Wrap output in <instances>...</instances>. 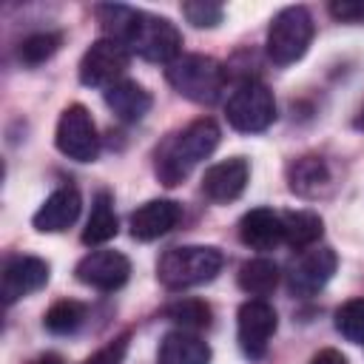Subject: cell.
<instances>
[{"label":"cell","mask_w":364,"mask_h":364,"mask_svg":"<svg viewBox=\"0 0 364 364\" xmlns=\"http://www.w3.org/2000/svg\"><path fill=\"white\" fill-rule=\"evenodd\" d=\"M228 122L242 134L267 131L276 119V100L273 91L259 80H245L225 105Z\"/></svg>","instance_id":"6"},{"label":"cell","mask_w":364,"mask_h":364,"mask_svg":"<svg viewBox=\"0 0 364 364\" xmlns=\"http://www.w3.org/2000/svg\"><path fill=\"white\" fill-rule=\"evenodd\" d=\"M119 230V222H117V213H114V199L108 191H100L94 196V205H91V216L85 222V230H82V242L85 245H105L108 239H114Z\"/></svg>","instance_id":"20"},{"label":"cell","mask_w":364,"mask_h":364,"mask_svg":"<svg viewBox=\"0 0 364 364\" xmlns=\"http://www.w3.org/2000/svg\"><path fill=\"white\" fill-rule=\"evenodd\" d=\"M125 353H128V336H119L111 344H105L102 350H97L91 358H85L82 364H122Z\"/></svg>","instance_id":"28"},{"label":"cell","mask_w":364,"mask_h":364,"mask_svg":"<svg viewBox=\"0 0 364 364\" xmlns=\"http://www.w3.org/2000/svg\"><path fill=\"white\" fill-rule=\"evenodd\" d=\"M355 128L364 131V105H361V111H358V117H355Z\"/></svg>","instance_id":"32"},{"label":"cell","mask_w":364,"mask_h":364,"mask_svg":"<svg viewBox=\"0 0 364 364\" xmlns=\"http://www.w3.org/2000/svg\"><path fill=\"white\" fill-rule=\"evenodd\" d=\"M34 364H65V361H63L60 355H54V353H48V355H40V358H37Z\"/></svg>","instance_id":"31"},{"label":"cell","mask_w":364,"mask_h":364,"mask_svg":"<svg viewBox=\"0 0 364 364\" xmlns=\"http://www.w3.org/2000/svg\"><path fill=\"white\" fill-rule=\"evenodd\" d=\"M105 105L114 111L117 119H122V122H139L151 111L154 100L134 80H119L111 88H105Z\"/></svg>","instance_id":"17"},{"label":"cell","mask_w":364,"mask_h":364,"mask_svg":"<svg viewBox=\"0 0 364 364\" xmlns=\"http://www.w3.org/2000/svg\"><path fill=\"white\" fill-rule=\"evenodd\" d=\"M48 262L37 259V256H17L6 264L3 270V284H0V293H3V301L6 304H14L17 299L46 287L48 282Z\"/></svg>","instance_id":"13"},{"label":"cell","mask_w":364,"mask_h":364,"mask_svg":"<svg viewBox=\"0 0 364 364\" xmlns=\"http://www.w3.org/2000/svg\"><path fill=\"white\" fill-rule=\"evenodd\" d=\"M313 40V17L304 6H287L282 9L267 28V57L276 65H290L304 57Z\"/></svg>","instance_id":"5"},{"label":"cell","mask_w":364,"mask_h":364,"mask_svg":"<svg viewBox=\"0 0 364 364\" xmlns=\"http://www.w3.org/2000/svg\"><path fill=\"white\" fill-rule=\"evenodd\" d=\"M74 276L94 290H119L131 276V262L119 250H91L77 262Z\"/></svg>","instance_id":"11"},{"label":"cell","mask_w":364,"mask_h":364,"mask_svg":"<svg viewBox=\"0 0 364 364\" xmlns=\"http://www.w3.org/2000/svg\"><path fill=\"white\" fill-rule=\"evenodd\" d=\"M219 136H222L219 125L208 117L193 119L182 131H173L156 148V156H154V171H156L159 182L168 188L185 182L191 176V171L216 151Z\"/></svg>","instance_id":"2"},{"label":"cell","mask_w":364,"mask_h":364,"mask_svg":"<svg viewBox=\"0 0 364 364\" xmlns=\"http://www.w3.org/2000/svg\"><path fill=\"white\" fill-rule=\"evenodd\" d=\"M80 208H82V199H80V191L77 188H57L40 205V210L34 213L31 222H34V228L40 233H60V230H65L68 225L77 222Z\"/></svg>","instance_id":"15"},{"label":"cell","mask_w":364,"mask_h":364,"mask_svg":"<svg viewBox=\"0 0 364 364\" xmlns=\"http://www.w3.org/2000/svg\"><path fill=\"white\" fill-rule=\"evenodd\" d=\"M330 14L341 23H364V3L338 0V3H330Z\"/></svg>","instance_id":"29"},{"label":"cell","mask_w":364,"mask_h":364,"mask_svg":"<svg viewBox=\"0 0 364 364\" xmlns=\"http://www.w3.org/2000/svg\"><path fill=\"white\" fill-rule=\"evenodd\" d=\"M210 347L188 330H173L159 344V364H208Z\"/></svg>","instance_id":"19"},{"label":"cell","mask_w":364,"mask_h":364,"mask_svg":"<svg viewBox=\"0 0 364 364\" xmlns=\"http://www.w3.org/2000/svg\"><path fill=\"white\" fill-rule=\"evenodd\" d=\"M162 316L168 318V321H173V324H179L182 330H205V327H210V318H213V313H210V304L208 301H202V299H176V301H171L165 310H162Z\"/></svg>","instance_id":"23"},{"label":"cell","mask_w":364,"mask_h":364,"mask_svg":"<svg viewBox=\"0 0 364 364\" xmlns=\"http://www.w3.org/2000/svg\"><path fill=\"white\" fill-rule=\"evenodd\" d=\"M179 216H182L179 202H173V199H151V202L139 205L131 213V236L139 239V242H154V239L171 233L176 228Z\"/></svg>","instance_id":"14"},{"label":"cell","mask_w":364,"mask_h":364,"mask_svg":"<svg viewBox=\"0 0 364 364\" xmlns=\"http://www.w3.org/2000/svg\"><path fill=\"white\" fill-rule=\"evenodd\" d=\"M128 54L131 51L122 43L108 37L91 43L80 60V82L91 88H111L114 82L122 80L128 68Z\"/></svg>","instance_id":"10"},{"label":"cell","mask_w":364,"mask_h":364,"mask_svg":"<svg viewBox=\"0 0 364 364\" xmlns=\"http://www.w3.org/2000/svg\"><path fill=\"white\" fill-rule=\"evenodd\" d=\"M82 321H85V304H80V301H74V299H63V301L51 304V307L46 310V316H43L46 330L54 333V336H68V333H74Z\"/></svg>","instance_id":"24"},{"label":"cell","mask_w":364,"mask_h":364,"mask_svg":"<svg viewBox=\"0 0 364 364\" xmlns=\"http://www.w3.org/2000/svg\"><path fill=\"white\" fill-rule=\"evenodd\" d=\"M168 82L185 100L199 105H213L225 88V68L208 54H182L165 68Z\"/></svg>","instance_id":"4"},{"label":"cell","mask_w":364,"mask_h":364,"mask_svg":"<svg viewBox=\"0 0 364 364\" xmlns=\"http://www.w3.org/2000/svg\"><path fill=\"white\" fill-rule=\"evenodd\" d=\"M60 46H63V34L60 31H34V34H28V37L20 40L17 57L26 65H40L48 57H54Z\"/></svg>","instance_id":"25"},{"label":"cell","mask_w":364,"mask_h":364,"mask_svg":"<svg viewBox=\"0 0 364 364\" xmlns=\"http://www.w3.org/2000/svg\"><path fill=\"white\" fill-rule=\"evenodd\" d=\"M338 267V256L333 247H307L299 253V259L290 262L287 267V290L299 299H310L316 296L336 273Z\"/></svg>","instance_id":"9"},{"label":"cell","mask_w":364,"mask_h":364,"mask_svg":"<svg viewBox=\"0 0 364 364\" xmlns=\"http://www.w3.org/2000/svg\"><path fill=\"white\" fill-rule=\"evenodd\" d=\"M336 330L350 344H364V296L350 299L336 310Z\"/></svg>","instance_id":"26"},{"label":"cell","mask_w":364,"mask_h":364,"mask_svg":"<svg viewBox=\"0 0 364 364\" xmlns=\"http://www.w3.org/2000/svg\"><path fill=\"white\" fill-rule=\"evenodd\" d=\"M236 282H239V287H242L247 296L264 299V296H270V293L276 290V284H279V267H276V262H270V259H264V256L247 259V262L239 267Z\"/></svg>","instance_id":"21"},{"label":"cell","mask_w":364,"mask_h":364,"mask_svg":"<svg viewBox=\"0 0 364 364\" xmlns=\"http://www.w3.org/2000/svg\"><path fill=\"white\" fill-rule=\"evenodd\" d=\"M239 239L250 250H273L279 242H284L282 216L270 208H253L239 219Z\"/></svg>","instance_id":"16"},{"label":"cell","mask_w":364,"mask_h":364,"mask_svg":"<svg viewBox=\"0 0 364 364\" xmlns=\"http://www.w3.org/2000/svg\"><path fill=\"white\" fill-rule=\"evenodd\" d=\"M54 142H57L60 154H65L68 159H77V162H94L97 159L100 136H97V125H94L85 105L74 102L60 114Z\"/></svg>","instance_id":"8"},{"label":"cell","mask_w":364,"mask_h":364,"mask_svg":"<svg viewBox=\"0 0 364 364\" xmlns=\"http://www.w3.org/2000/svg\"><path fill=\"white\" fill-rule=\"evenodd\" d=\"M287 182H290L293 193H299L304 199H313L330 185V168L318 154H304L296 162H290Z\"/></svg>","instance_id":"18"},{"label":"cell","mask_w":364,"mask_h":364,"mask_svg":"<svg viewBox=\"0 0 364 364\" xmlns=\"http://www.w3.org/2000/svg\"><path fill=\"white\" fill-rule=\"evenodd\" d=\"M222 264H225V256L219 247L182 245V247H171L162 253L156 264V279L168 290H185V287H196V284L216 279Z\"/></svg>","instance_id":"3"},{"label":"cell","mask_w":364,"mask_h":364,"mask_svg":"<svg viewBox=\"0 0 364 364\" xmlns=\"http://www.w3.org/2000/svg\"><path fill=\"white\" fill-rule=\"evenodd\" d=\"M182 14L196 28H213L222 23L225 9L219 3H210V0H193V3H182Z\"/></svg>","instance_id":"27"},{"label":"cell","mask_w":364,"mask_h":364,"mask_svg":"<svg viewBox=\"0 0 364 364\" xmlns=\"http://www.w3.org/2000/svg\"><path fill=\"white\" fill-rule=\"evenodd\" d=\"M276 327H279V316L273 304H267L264 299H247L236 316V338H239V350L245 353V358L262 361L267 355Z\"/></svg>","instance_id":"7"},{"label":"cell","mask_w":364,"mask_h":364,"mask_svg":"<svg viewBox=\"0 0 364 364\" xmlns=\"http://www.w3.org/2000/svg\"><path fill=\"white\" fill-rule=\"evenodd\" d=\"M282 228H284V242L296 250H307L321 239L324 222L318 213L313 210H290L282 216Z\"/></svg>","instance_id":"22"},{"label":"cell","mask_w":364,"mask_h":364,"mask_svg":"<svg viewBox=\"0 0 364 364\" xmlns=\"http://www.w3.org/2000/svg\"><path fill=\"white\" fill-rule=\"evenodd\" d=\"M310 364H347V355L338 353V350H333V347H324V350H318L310 358Z\"/></svg>","instance_id":"30"},{"label":"cell","mask_w":364,"mask_h":364,"mask_svg":"<svg viewBox=\"0 0 364 364\" xmlns=\"http://www.w3.org/2000/svg\"><path fill=\"white\" fill-rule=\"evenodd\" d=\"M247 176H250V165L245 156H230L225 162H216L205 171L202 176V193L216 202V205H228L233 199L242 196L245 185H247Z\"/></svg>","instance_id":"12"},{"label":"cell","mask_w":364,"mask_h":364,"mask_svg":"<svg viewBox=\"0 0 364 364\" xmlns=\"http://www.w3.org/2000/svg\"><path fill=\"white\" fill-rule=\"evenodd\" d=\"M97 20L108 40L122 43L128 51L148 63H173L182 51V34L168 17L136 11L131 6H97Z\"/></svg>","instance_id":"1"}]
</instances>
